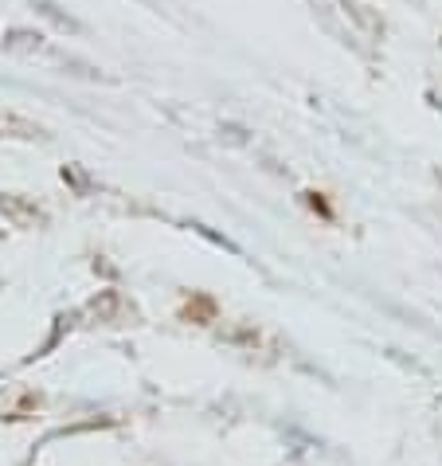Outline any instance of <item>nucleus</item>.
Wrapping results in <instances>:
<instances>
[{"instance_id":"nucleus-2","label":"nucleus","mask_w":442,"mask_h":466,"mask_svg":"<svg viewBox=\"0 0 442 466\" xmlns=\"http://www.w3.org/2000/svg\"><path fill=\"white\" fill-rule=\"evenodd\" d=\"M35 8H40V12H43V16H47V20H55V24H59V28H67V32H82V28H79V20H71V16H63V12H59V8L52 5V0H35Z\"/></svg>"},{"instance_id":"nucleus-1","label":"nucleus","mask_w":442,"mask_h":466,"mask_svg":"<svg viewBox=\"0 0 442 466\" xmlns=\"http://www.w3.org/2000/svg\"><path fill=\"white\" fill-rule=\"evenodd\" d=\"M5 47H8V52H24V55L47 52V47H43V35H32V32H8V35H5Z\"/></svg>"}]
</instances>
